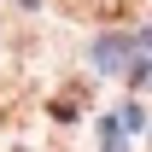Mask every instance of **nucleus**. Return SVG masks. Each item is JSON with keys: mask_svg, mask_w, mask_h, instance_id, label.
Wrapping results in <instances>:
<instances>
[{"mask_svg": "<svg viewBox=\"0 0 152 152\" xmlns=\"http://www.w3.org/2000/svg\"><path fill=\"white\" fill-rule=\"evenodd\" d=\"M53 117H58V123H70V117H76V94H64V99H53Z\"/></svg>", "mask_w": 152, "mask_h": 152, "instance_id": "nucleus-1", "label": "nucleus"}]
</instances>
